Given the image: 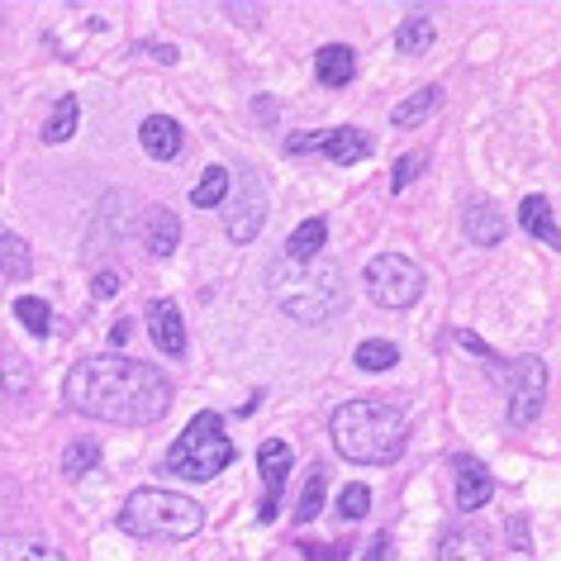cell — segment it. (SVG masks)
<instances>
[{
    "instance_id": "6da1fadb",
    "label": "cell",
    "mask_w": 561,
    "mask_h": 561,
    "mask_svg": "<svg viewBox=\"0 0 561 561\" xmlns=\"http://www.w3.org/2000/svg\"><path fill=\"white\" fill-rule=\"evenodd\" d=\"M67 410L101 419V424H124V428H148L172 410V381L138 357H87L67 371L62 381Z\"/></svg>"
},
{
    "instance_id": "7a4b0ae2",
    "label": "cell",
    "mask_w": 561,
    "mask_h": 561,
    "mask_svg": "<svg viewBox=\"0 0 561 561\" xmlns=\"http://www.w3.org/2000/svg\"><path fill=\"white\" fill-rule=\"evenodd\" d=\"M329 433H333L339 457L357 461V467H390V461H400L404 447H410V419L400 410H390V404H376V400L339 404L329 419Z\"/></svg>"
},
{
    "instance_id": "3957f363",
    "label": "cell",
    "mask_w": 561,
    "mask_h": 561,
    "mask_svg": "<svg viewBox=\"0 0 561 561\" xmlns=\"http://www.w3.org/2000/svg\"><path fill=\"white\" fill-rule=\"evenodd\" d=\"M272 300L280 314H290L296 324H324L343 310V272L339 262H286L280 257L272 272Z\"/></svg>"
},
{
    "instance_id": "277c9868",
    "label": "cell",
    "mask_w": 561,
    "mask_h": 561,
    "mask_svg": "<svg viewBox=\"0 0 561 561\" xmlns=\"http://www.w3.org/2000/svg\"><path fill=\"white\" fill-rule=\"evenodd\" d=\"M119 528L129 538H144V542H186L205 528V510L176 490H162V485H144L124 500L119 510Z\"/></svg>"
},
{
    "instance_id": "5b68a950",
    "label": "cell",
    "mask_w": 561,
    "mask_h": 561,
    "mask_svg": "<svg viewBox=\"0 0 561 561\" xmlns=\"http://www.w3.org/2000/svg\"><path fill=\"white\" fill-rule=\"evenodd\" d=\"M233 438L224 433V419L215 410H201L181 428V438L167 447V461L162 471L172 476H186V481H215L224 467H233Z\"/></svg>"
},
{
    "instance_id": "8992f818",
    "label": "cell",
    "mask_w": 561,
    "mask_h": 561,
    "mask_svg": "<svg viewBox=\"0 0 561 561\" xmlns=\"http://www.w3.org/2000/svg\"><path fill=\"white\" fill-rule=\"evenodd\" d=\"M457 339L467 343L476 357H485V367H495L500 376H510V428H528L533 419L542 414V396H547V367H542V357H518L514 367H504V362L490 353V347L476 339V333H457Z\"/></svg>"
},
{
    "instance_id": "52a82bcc",
    "label": "cell",
    "mask_w": 561,
    "mask_h": 561,
    "mask_svg": "<svg viewBox=\"0 0 561 561\" xmlns=\"http://www.w3.org/2000/svg\"><path fill=\"white\" fill-rule=\"evenodd\" d=\"M367 296L371 305H381V310H410V305L424 296V266L400 257V252H381V257L367 262Z\"/></svg>"
},
{
    "instance_id": "ba28073f",
    "label": "cell",
    "mask_w": 561,
    "mask_h": 561,
    "mask_svg": "<svg viewBox=\"0 0 561 561\" xmlns=\"http://www.w3.org/2000/svg\"><path fill=\"white\" fill-rule=\"evenodd\" d=\"M371 134L353 129V124H339V129H319V134H296L286 138V152H324L333 167H353L362 158H371Z\"/></svg>"
},
{
    "instance_id": "9c48e42d",
    "label": "cell",
    "mask_w": 561,
    "mask_h": 561,
    "mask_svg": "<svg viewBox=\"0 0 561 561\" xmlns=\"http://www.w3.org/2000/svg\"><path fill=\"white\" fill-rule=\"evenodd\" d=\"M262 224H266V191H262L257 172H243L238 176L233 205L224 209V233H229L233 243H257Z\"/></svg>"
},
{
    "instance_id": "30bf717a",
    "label": "cell",
    "mask_w": 561,
    "mask_h": 561,
    "mask_svg": "<svg viewBox=\"0 0 561 561\" xmlns=\"http://www.w3.org/2000/svg\"><path fill=\"white\" fill-rule=\"evenodd\" d=\"M257 471H262V481H266V495L257 504V518L262 524H272L276 510H280V490H286V471H290V447L280 443V438H266L257 447Z\"/></svg>"
},
{
    "instance_id": "8fae6325",
    "label": "cell",
    "mask_w": 561,
    "mask_h": 561,
    "mask_svg": "<svg viewBox=\"0 0 561 561\" xmlns=\"http://www.w3.org/2000/svg\"><path fill=\"white\" fill-rule=\"evenodd\" d=\"M453 476H457V510L461 514H476L485 510L490 495H495V481H490V471L476 461L471 453H457L453 457Z\"/></svg>"
},
{
    "instance_id": "7c38bea8",
    "label": "cell",
    "mask_w": 561,
    "mask_h": 561,
    "mask_svg": "<svg viewBox=\"0 0 561 561\" xmlns=\"http://www.w3.org/2000/svg\"><path fill=\"white\" fill-rule=\"evenodd\" d=\"M148 333L167 357H186V319H181L176 300H152L148 305Z\"/></svg>"
},
{
    "instance_id": "4fadbf2b",
    "label": "cell",
    "mask_w": 561,
    "mask_h": 561,
    "mask_svg": "<svg viewBox=\"0 0 561 561\" xmlns=\"http://www.w3.org/2000/svg\"><path fill=\"white\" fill-rule=\"evenodd\" d=\"M138 144H144L148 158H158V162H172L176 152H181V124L172 115H148L144 124H138Z\"/></svg>"
},
{
    "instance_id": "5bb4252c",
    "label": "cell",
    "mask_w": 561,
    "mask_h": 561,
    "mask_svg": "<svg viewBox=\"0 0 561 561\" xmlns=\"http://www.w3.org/2000/svg\"><path fill=\"white\" fill-rule=\"evenodd\" d=\"M176 243H181V219H176V209H167V205L144 209V248L152 252V257H172Z\"/></svg>"
},
{
    "instance_id": "9a60e30c",
    "label": "cell",
    "mask_w": 561,
    "mask_h": 561,
    "mask_svg": "<svg viewBox=\"0 0 561 561\" xmlns=\"http://www.w3.org/2000/svg\"><path fill=\"white\" fill-rule=\"evenodd\" d=\"M314 77H319V87H347V81L357 77V53L347 48V44H329V48H319L314 53Z\"/></svg>"
},
{
    "instance_id": "2e32d148",
    "label": "cell",
    "mask_w": 561,
    "mask_h": 561,
    "mask_svg": "<svg viewBox=\"0 0 561 561\" xmlns=\"http://www.w3.org/2000/svg\"><path fill=\"white\" fill-rule=\"evenodd\" d=\"M485 557H490V538L476 524L447 528V538L438 547V561H485Z\"/></svg>"
},
{
    "instance_id": "e0dca14e",
    "label": "cell",
    "mask_w": 561,
    "mask_h": 561,
    "mask_svg": "<svg viewBox=\"0 0 561 561\" xmlns=\"http://www.w3.org/2000/svg\"><path fill=\"white\" fill-rule=\"evenodd\" d=\"M518 224H524V233H533L538 243L561 248V233H557V219H552V201H547V195H524V205H518Z\"/></svg>"
},
{
    "instance_id": "ac0fdd59",
    "label": "cell",
    "mask_w": 561,
    "mask_h": 561,
    "mask_svg": "<svg viewBox=\"0 0 561 561\" xmlns=\"http://www.w3.org/2000/svg\"><path fill=\"white\" fill-rule=\"evenodd\" d=\"M324 238H329V219L324 215L296 224L290 238H286V262H314L319 248H324Z\"/></svg>"
},
{
    "instance_id": "d6986e66",
    "label": "cell",
    "mask_w": 561,
    "mask_h": 561,
    "mask_svg": "<svg viewBox=\"0 0 561 561\" xmlns=\"http://www.w3.org/2000/svg\"><path fill=\"white\" fill-rule=\"evenodd\" d=\"M0 272H5L10 280H30V272H34L30 243H24L15 229H5V224H0Z\"/></svg>"
},
{
    "instance_id": "ffe728a7",
    "label": "cell",
    "mask_w": 561,
    "mask_h": 561,
    "mask_svg": "<svg viewBox=\"0 0 561 561\" xmlns=\"http://www.w3.org/2000/svg\"><path fill=\"white\" fill-rule=\"evenodd\" d=\"M461 224H467V238H471V243H481V248H495L500 238H504V219H500L490 205H481V201L467 205V219H461Z\"/></svg>"
},
{
    "instance_id": "44dd1931",
    "label": "cell",
    "mask_w": 561,
    "mask_h": 561,
    "mask_svg": "<svg viewBox=\"0 0 561 561\" xmlns=\"http://www.w3.org/2000/svg\"><path fill=\"white\" fill-rule=\"evenodd\" d=\"M77 119H81L77 95H62V101L53 105V115L44 119V129H38V138H44V144H67V138L77 134Z\"/></svg>"
},
{
    "instance_id": "7402d4cb",
    "label": "cell",
    "mask_w": 561,
    "mask_h": 561,
    "mask_svg": "<svg viewBox=\"0 0 561 561\" xmlns=\"http://www.w3.org/2000/svg\"><path fill=\"white\" fill-rule=\"evenodd\" d=\"M438 101H443V87H424V91H414L410 101H400L396 110H390V124H396V129H410V124L428 119L433 110H438Z\"/></svg>"
},
{
    "instance_id": "603a6c76",
    "label": "cell",
    "mask_w": 561,
    "mask_h": 561,
    "mask_svg": "<svg viewBox=\"0 0 561 561\" xmlns=\"http://www.w3.org/2000/svg\"><path fill=\"white\" fill-rule=\"evenodd\" d=\"M396 48L404 53V58H419V53L433 48V20L424 15V10H414V15L396 30Z\"/></svg>"
},
{
    "instance_id": "cb8c5ba5",
    "label": "cell",
    "mask_w": 561,
    "mask_h": 561,
    "mask_svg": "<svg viewBox=\"0 0 561 561\" xmlns=\"http://www.w3.org/2000/svg\"><path fill=\"white\" fill-rule=\"evenodd\" d=\"M224 201H229V167H205V176L195 181V191H191V205L215 209Z\"/></svg>"
},
{
    "instance_id": "d4e9b609",
    "label": "cell",
    "mask_w": 561,
    "mask_h": 561,
    "mask_svg": "<svg viewBox=\"0 0 561 561\" xmlns=\"http://www.w3.org/2000/svg\"><path fill=\"white\" fill-rule=\"evenodd\" d=\"M324 490H329V476H324V467H314L296 500V524H314L319 510H324Z\"/></svg>"
},
{
    "instance_id": "484cf974",
    "label": "cell",
    "mask_w": 561,
    "mask_h": 561,
    "mask_svg": "<svg viewBox=\"0 0 561 561\" xmlns=\"http://www.w3.org/2000/svg\"><path fill=\"white\" fill-rule=\"evenodd\" d=\"M400 362V347L396 343H386V339H367L357 347V367L362 371H390Z\"/></svg>"
},
{
    "instance_id": "4316f807",
    "label": "cell",
    "mask_w": 561,
    "mask_h": 561,
    "mask_svg": "<svg viewBox=\"0 0 561 561\" xmlns=\"http://www.w3.org/2000/svg\"><path fill=\"white\" fill-rule=\"evenodd\" d=\"M15 319L34 333V339H44V333L53 329V310H48V300H38V296H20L15 300Z\"/></svg>"
},
{
    "instance_id": "83f0119b",
    "label": "cell",
    "mask_w": 561,
    "mask_h": 561,
    "mask_svg": "<svg viewBox=\"0 0 561 561\" xmlns=\"http://www.w3.org/2000/svg\"><path fill=\"white\" fill-rule=\"evenodd\" d=\"M95 461H101V443L81 438V443H72V447L62 453V471L72 476V481H81L87 471H95Z\"/></svg>"
},
{
    "instance_id": "f1b7e54d",
    "label": "cell",
    "mask_w": 561,
    "mask_h": 561,
    "mask_svg": "<svg viewBox=\"0 0 561 561\" xmlns=\"http://www.w3.org/2000/svg\"><path fill=\"white\" fill-rule=\"evenodd\" d=\"M0 561H62V557L30 538H0Z\"/></svg>"
},
{
    "instance_id": "f546056e",
    "label": "cell",
    "mask_w": 561,
    "mask_h": 561,
    "mask_svg": "<svg viewBox=\"0 0 561 561\" xmlns=\"http://www.w3.org/2000/svg\"><path fill=\"white\" fill-rule=\"evenodd\" d=\"M339 510H343L347 518H367V510H371V490L362 485V481L343 485V495H339Z\"/></svg>"
},
{
    "instance_id": "4dcf8cb0",
    "label": "cell",
    "mask_w": 561,
    "mask_h": 561,
    "mask_svg": "<svg viewBox=\"0 0 561 561\" xmlns=\"http://www.w3.org/2000/svg\"><path fill=\"white\" fill-rule=\"evenodd\" d=\"M424 162H428V158H424V152H404V158L396 162V172H390V191H396V195H400V191H404V186H410V181H414L419 172H424Z\"/></svg>"
},
{
    "instance_id": "1f68e13d",
    "label": "cell",
    "mask_w": 561,
    "mask_h": 561,
    "mask_svg": "<svg viewBox=\"0 0 561 561\" xmlns=\"http://www.w3.org/2000/svg\"><path fill=\"white\" fill-rule=\"evenodd\" d=\"M510 547L514 552H533V533H528L524 514H510Z\"/></svg>"
},
{
    "instance_id": "d6a6232c",
    "label": "cell",
    "mask_w": 561,
    "mask_h": 561,
    "mask_svg": "<svg viewBox=\"0 0 561 561\" xmlns=\"http://www.w3.org/2000/svg\"><path fill=\"white\" fill-rule=\"evenodd\" d=\"M119 290V276L115 272H95V280H91V296L95 300H110Z\"/></svg>"
},
{
    "instance_id": "836d02e7",
    "label": "cell",
    "mask_w": 561,
    "mask_h": 561,
    "mask_svg": "<svg viewBox=\"0 0 561 561\" xmlns=\"http://www.w3.org/2000/svg\"><path fill=\"white\" fill-rule=\"evenodd\" d=\"M381 547H386V533H381V538H376V552H371V561H381V557H386Z\"/></svg>"
},
{
    "instance_id": "e575fe53",
    "label": "cell",
    "mask_w": 561,
    "mask_h": 561,
    "mask_svg": "<svg viewBox=\"0 0 561 561\" xmlns=\"http://www.w3.org/2000/svg\"><path fill=\"white\" fill-rule=\"evenodd\" d=\"M0 396H5V386H0Z\"/></svg>"
}]
</instances>
